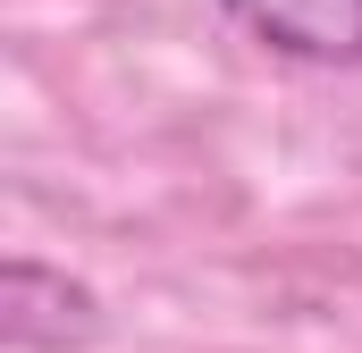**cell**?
<instances>
[{"mask_svg":"<svg viewBox=\"0 0 362 353\" xmlns=\"http://www.w3.org/2000/svg\"><path fill=\"white\" fill-rule=\"evenodd\" d=\"M0 337L17 353L93 345L101 337V303H93V286H76V277H59L42 261H8L0 269Z\"/></svg>","mask_w":362,"mask_h":353,"instance_id":"1","label":"cell"},{"mask_svg":"<svg viewBox=\"0 0 362 353\" xmlns=\"http://www.w3.org/2000/svg\"><path fill=\"white\" fill-rule=\"evenodd\" d=\"M262 51L303 68H354L362 59V0H219Z\"/></svg>","mask_w":362,"mask_h":353,"instance_id":"2","label":"cell"}]
</instances>
